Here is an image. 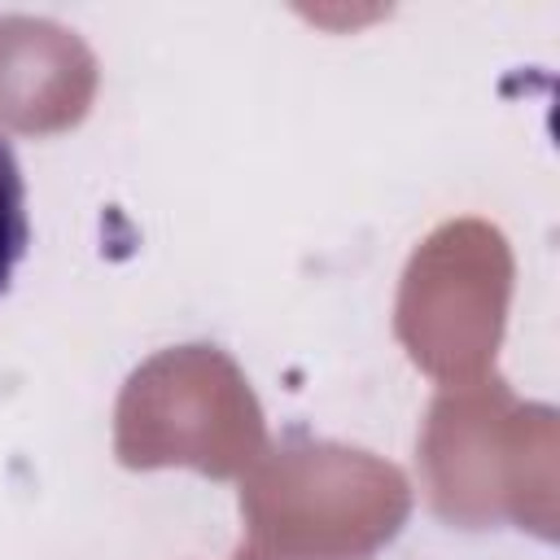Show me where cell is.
Here are the masks:
<instances>
[{
    "label": "cell",
    "mask_w": 560,
    "mask_h": 560,
    "mask_svg": "<svg viewBox=\"0 0 560 560\" xmlns=\"http://www.w3.org/2000/svg\"><path fill=\"white\" fill-rule=\"evenodd\" d=\"M31 245V219H26V179L18 166L13 144L0 136V298L9 293V280Z\"/></svg>",
    "instance_id": "obj_1"
}]
</instances>
